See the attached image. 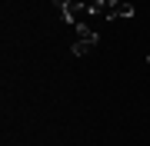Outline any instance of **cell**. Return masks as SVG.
Listing matches in <instances>:
<instances>
[{
	"instance_id": "6da1fadb",
	"label": "cell",
	"mask_w": 150,
	"mask_h": 146,
	"mask_svg": "<svg viewBox=\"0 0 150 146\" xmlns=\"http://www.w3.org/2000/svg\"><path fill=\"white\" fill-rule=\"evenodd\" d=\"M87 13L107 17V20H130L134 17V3H127V0H93V3H87Z\"/></svg>"
},
{
	"instance_id": "7a4b0ae2",
	"label": "cell",
	"mask_w": 150,
	"mask_h": 146,
	"mask_svg": "<svg viewBox=\"0 0 150 146\" xmlns=\"http://www.w3.org/2000/svg\"><path fill=\"white\" fill-rule=\"evenodd\" d=\"M77 40H87V43H100V33H97V30H90V27H87V23H77Z\"/></svg>"
},
{
	"instance_id": "3957f363",
	"label": "cell",
	"mask_w": 150,
	"mask_h": 146,
	"mask_svg": "<svg viewBox=\"0 0 150 146\" xmlns=\"http://www.w3.org/2000/svg\"><path fill=\"white\" fill-rule=\"evenodd\" d=\"M87 50H90V43H87V40H77V43L70 47V53H74V57H83Z\"/></svg>"
},
{
	"instance_id": "277c9868",
	"label": "cell",
	"mask_w": 150,
	"mask_h": 146,
	"mask_svg": "<svg viewBox=\"0 0 150 146\" xmlns=\"http://www.w3.org/2000/svg\"><path fill=\"white\" fill-rule=\"evenodd\" d=\"M147 66H150V53H147Z\"/></svg>"
}]
</instances>
